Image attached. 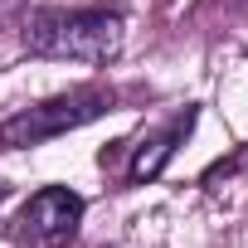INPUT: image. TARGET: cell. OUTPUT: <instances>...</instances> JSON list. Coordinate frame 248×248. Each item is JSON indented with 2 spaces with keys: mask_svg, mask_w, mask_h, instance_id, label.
Segmentation results:
<instances>
[{
  "mask_svg": "<svg viewBox=\"0 0 248 248\" xmlns=\"http://www.w3.org/2000/svg\"><path fill=\"white\" fill-rule=\"evenodd\" d=\"M127 39V20L112 5H39L25 15V49L34 59H68V63H112Z\"/></svg>",
  "mask_w": 248,
  "mask_h": 248,
  "instance_id": "6da1fadb",
  "label": "cell"
},
{
  "mask_svg": "<svg viewBox=\"0 0 248 248\" xmlns=\"http://www.w3.org/2000/svg\"><path fill=\"white\" fill-rule=\"evenodd\" d=\"M112 102L117 97L107 88H73V93L44 97V102L0 122V151H25V146H44L63 132H78L88 122H97L102 112H112Z\"/></svg>",
  "mask_w": 248,
  "mask_h": 248,
  "instance_id": "7a4b0ae2",
  "label": "cell"
},
{
  "mask_svg": "<svg viewBox=\"0 0 248 248\" xmlns=\"http://www.w3.org/2000/svg\"><path fill=\"white\" fill-rule=\"evenodd\" d=\"M78 224H83V195H73L68 185H44L10 224V238L25 248H59L78 233Z\"/></svg>",
  "mask_w": 248,
  "mask_h": 248,
  "instance_id": "3957f363",
  "label": "cell"
},
{
  "mask_svg": "<svg viewBox=\"0 0 248 248\" xmlns=\"http://www.w3.org/2000/svg\"><path fill=\"white\" fill-rule=\"evenodd\" d=\"M190 132H195V107L175 112V117L166 122V127L146 132V137L132 146V166H127V180H132V185H146V180H156V175L166 170V161L175 156V146H180Z\"/></svg>",
  "mask_w": 248,
  "mask_h": 248,
  "instance_id": "277c9868",
  "label": "cell"
},
{
  "mask_svg": "<svg viewBox=\"0 0 248 248\" xmlns=\"http://www.w3.org/2000/svg\"><path fill=\"white\" fill-rule=\"evenodd\" d=\"M0 204H5V185H0Z\"/></svg>",
  "mask_w": 248,
  "mask_h": 248,
  "instance_id": "5b68a950",
  "label": "cell"
},
{
  "mask_svg": "<svg viewBox=\"0 0 248 248\" xmlns=\"http://www.w3.org/2000/svg\"><path fill=\"white\" fill-rule=\"evenodd\" d=\"M5 5H10V0H0V10H5Z\"/></svg>",
  "mask_w": 248,
  "mask_h": 248,
  "instance_id": "8992f818",
  "label": "cell"
}]
</instances>
